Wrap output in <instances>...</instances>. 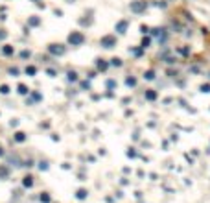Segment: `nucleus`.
<instances>
[{"mask_svg": "<svg viewBox=\"0 0 210 203\" xmlns=\"http://www.w3.org/2000/svg\"><path fill=\"white\" fill-rule=\"evenodd\" d=\"M78 197H79V200L87 197V190H78Z\"/></svg>", "mask_w": 210, "mask_h": 203, "instance_id": "nucleus-16", "label": "nucleus"}, {"mask_svg": "<svg viewBox=\"0 0 210 203\" xmlns=\"http://www.w3.org/2000/svg\"><path fill=\"white\" fill-rule=\"evenodd\" d=\"M15 140H17V142H24V140H26V135H24L22 131H19V133H15Z\"/></svg>", "mask_w": 210, "mask_h": 203, "instance_id": "nucleus-7", "label": "nucleus"}, {"mask_svg": "<svg viewBox=\"0 0 210 203\" xmlns=\"http://www.w3.org/2000/svg\"><path fill=\"white\" fill-rule=\"evenodd\" d=\"M41 201H44V203H48V201H50V196H46V194H44V196H41Z\"/></svg>", "mask_w": 210, "mask_h": 203, "instance_id": "nucleus-19", "label": "nucleus"}, {"mask_svg": "<svg viewBox=\"0 0 210 203\" xmlns=\"http://www.w3.org/2000/svg\"><path fill=\"white\" fill-rule=\"evenodd\" d=\"M68 43L72 44V46H81V44L85 43V35L81 32H72L68 35Z\"/></svg>", "mask_w": 210, "mask_h": 203, "instance_id": "nucleus-1", "label": "nucleus"}, {"mask_svg": "<svg viewBox=\"0 0 210 203\" xmlns=\"http://www.w3.org/2000/svg\"><path fill=\"white\" fill-rule=\"evenodd\" d=\"M0 175H2V177L8 175V170H6V168H0Z\"/></svg>", "mask_w": 210, "mask_h": 203, "instance_id": "nucleus-20", "label": "nucleus"}, {"mask_svg": "<svg viewBox=\"0 0 210 203\" xmlns=\"http://www.w3.org/2000/svg\"><path fill=\"white\" fill-rule=\"evenodd\" d=\"M33 185V177H24V186H32Z\"/></svg>", "mask_w": 210, "mask_h": 203, "instance_id": "nucleus-13", "label": "nucleus"}, {"mask_svg": "<svg viewBox=\"0 0 210 203\" xmlns=\"http://www.w3.org/2000/svg\"><path fill=\"white\" fill-rule=\"evenodd\" d=\"M146 9H148V2H144V0L131 2V11H133V13H144Z\"/></svg>", "mask_w": 210, "mask_h": 203, "instance_id": "nucleus-3", "label": "nucleus"}, {"mask_svg": "<svg viewBox=\"0 0 210 203\" xmlns=\"http://www.w3.org/2000/svg\"><path fill=\"white\" fill-rule=\"evenodd\" d=\"M127 28H129V22H127V20H118L116 26H114V30H116L118 33H126Z\"/></svg>", "mask_w": 210, "mask_h": 203, "instance_id": "nucleus-5", "label": "nucleus"}, {"mask_svg": "<svg viewBox=\"0 0 210 203\" xmlns=\"http://www.w3.org/2000/svg\"><path fill=\"white\" fill-rule=\"evenodd\" d=\"M4 54H6V55H11V54H13V46L6 44V46H4Z\"/></svg>", "mask_w": 210, "mask_h": 203, "instance_id": "nucleus-12", "label": "nucleus"}, {"mask_svg": "<svg viewBox=\"0 0 210 203\" xmlns=\"http://www.w3.org/2000/svg\"><path fill=\"white\" fill-rule=\"evenodd\" d=\"M157 90H153V89H149V90H146V98L148 100H157Z\"/></svg>", "mask_w": 210, "mask_h": 203, "instance_id": "nucleus-6", "label": "nucleus"}, {"mask_svg": "<svg viewBox=\"0 0 210 203\" xmlns=\"http://www.w3.org/2000/svg\"><path fill=\"white\" fill-rule=\"evenodd\" d=\"M107 67H109L107 63H103L102 59H98V68H100V70H107Z\"/></svg>", "mask_w": 210, "mask_h": 203, "instance_id": "nucleus-9", "label": "nucleus"}, {"mask_svg": "<svg viewBox=\"0 0 210 203\" xmlns=\"http://www.w3.org/2000/svg\"><path fill=\"white\" fill-rule=\"evenodd\" d=\"M48 50H50L52 54H56V55H63L65 52H67V48H65L63 44H50Z\"/></svg>", "mask_w": 210, "mask_h": 203, "instance_id": "nucleus-4", "label": "nucleus"}, {"mask_svg": "<svg viewBox=\"0 0 210 203\" xmlns=\"http://www.w3.org/2000/svg\"><path fill=\"white\" fill-rule=\"evenodd\" d=\"M100 44H102L103 48H114L116 46V37H114V35H103V37L100 39Z\"/></svg>", "mask_w": 210, "mask_h": 203, "instance_id": "nucleus-2", "label": "nucleus"}, {"mask_svg": "<svg viewBox=\"0 0 210 203\" xmlns=\"http://www.w3.org/2000/svg\"><path fill=\"white\" fill-rule=\"evenodd\" d=\"M199 90H201V93H205V94H208V93H210V83H203L201 87H199Z\"/></svg>", "mask_w": 210, "mask_h": 203, "instance_id": "nucleus-8", "label": "nucleus"}, {"mask_svg": "<svg viewBox=\"0 0 210 203\" xmlns=\"http://www.w3.org/2000/svg\"><path fill=\"white\" fill-rule=\"evenodd\" d=\"M144 78H146V79H153L155 78V70H148V72L144 74Z\"/></svg>", "mask_w": 210, "mask_h": 203, "instance_id": "nucleus-10", "label": "nucleus"}, {"mask_svg": "<svg viewBox=\"0 0 210 203\" xmlns=\"http://www.w3.org/2000/svg\"><path fill=\"white\" fill-rule=\"evenodd\" d=\"M19 93H21V94H28V89H26V85H19Z\"/></svg>", "mask_w": 210, "mask_h": 203, "instance_id": "nucleus-14", "label": "nucleus"}, {"mask_svg": "<svg viewBox=\"0 0 210 203\" xmlns=\"http://www.w3.org/2000/svg\"><path fill=\"white\" fill-rule=\"evenodd\" d=\"M126 85H129V87H135V85H137V79H135V78H127V79H126Z\"/></svg>", "mask_w": 210, "mask_h": 203, "instance_id": "nucleus-11", "label": "nucleus"}, {"mask_svg": "<svg viewBox=\"0 0 210 203\" xmlns=\"http://www.w3.org/2000/svg\"><path fill=\"white\" fill-rule=\"evenodd\" d=\"M30 24H32V26H37V24H39V19H37V17L30 19Z\"/></svg>", "mask_w": 210, "mask_h": 203, "instance_id": "nucleus-18", "label": "nucleus"}, {"mask_svg": "<svg viewBox=\"0 0 210 203\" xmlns=\"http://www.w3.org/2000/svg\"><path fill=\"white\" fill-rule=\"evenodd\" d=\"M26 72H28V74H35V68L30 67V68H26Z\"/></svg>", "mask_w": 210, "mask_h": 203, "instance_id": "nucleus-21", "label": "nucleus"}, {"mask_svg": "<svg viewBox=\"0 0 210 203\" xmlns=\"http://www.w3.org/2000/svg\"><path fill=\"white\" fill-rule=\"evenodd\" d=\"M0 93H2V94H8L9 93V87H8V85H0Z\"/></svg>", "mask_w": 210, "mask_h": 203, "instance_id": "nucleus-15", "label": "nucleus"}, {"mask_svg": "<svg viewBox=\"0 0 210 203\" xmlns=\"http://www.w3.org/2000/svg\"><path fill=\"white\" fill-rule=\"evenodd\" d=\"M111 61H113L114 67H120V65H122V59H118V57H114V59H111Z\"/></svg>", "mask_w": 210, "mask_h": 203, "instance_id": "nucleus-17", "label": "nucleus"}, {"mask_svg": "<svg viewBox=\"0 0 210 203\" xmlns=\"http://www.w3.org/2000/svg\"><path fill=\"white\" fill-rule=\"evenodd\" d=\"M68 79H76V72H70L68 74Z\"/></svg>", "mask_w": 210, "mask_h": 203, "instance_id": "nucleus-22", "label": "nucleus"}]
</instances>
